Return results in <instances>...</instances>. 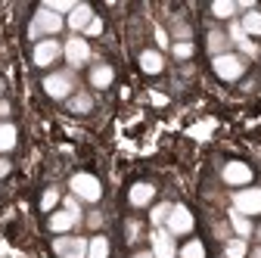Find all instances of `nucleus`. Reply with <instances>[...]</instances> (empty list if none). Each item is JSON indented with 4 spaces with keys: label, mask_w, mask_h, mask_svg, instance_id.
<instances>
[{
    "label": "nucleus",
    "mask_w": 261,
    "mask_h": 258,
    "mask_svg": "<svg viewBox=\"0 0 261 258\" xmlns=\"http://www.w3.org/2000/svg\"><path fill=\"white\" fill-rule=\"evenodd\" d=\"M87 258H109V240L103 234L87 240Z\"/></svg>",
    "instance_id": "412c9836"
},
{
    "label": "nucleus",
    "mask_w": 261,
    "mask_h": 258,
    "mask_svg": "<svg viewBox=\"0 0 261 258\" xmlns=\"http://www.w3.org/2000/svg\"><path fill=\"white\" fill-rule=\"evenodd\" d=\"M87 224H90V227L96 230V227H100V224H103V215H100V212H93V215H87Z\"/></svg>",
    "instance_id": "72a5a7b5"
},
{
    "label": "nucleus",
    "mask_w": 261,
    "mask_h": 258,
    "mask_svg": "<svg viewBox=\"0 0 261 258\" xmlns=\"http://www.w3.org/2000/svg\"><path fill=\"white\" fill-rule=\"evenodd\" d=\"M72 196H78V199H84V202H100L103 199V184L96 180L93 174H87V171H81V174H72Z\"/></svg>",
    "instance_id": "f03ea898"
},
{
    "label": "nucleus",
    "mask_w": 261,
    "mask_h": 258,
    "mask_svg": "<svg viewBox=\"0 0 261 258\" xmlns=\"http://www.w3.org/2000/svg\"><path fill=\"white\" fill-rule=\"evenodd\" d=\"M227 38H230V41H233V44H237L243 53H249V56H258V47L252 44V38H249L246 31L240 28V22H233V25H230V31H227Z\"/></svg>",
    "instance_id": "4468645a"
},
{
    "label": "nucleus",
    "mask_w": 261,
    "mask_h": 258,
    "mask_svg": "<svg viewBox=\"0 0 261 258\" xmlns=\"http://www.w3.org/2000/svg\"><path fill=\"white\" fill-rule=\"evenodd\" d=\"M84 35H87V38H96V35H103V19H100V16H93V19H90V25L84 28Z\"/></svg>",
    "instance_id": "2f4dec72"
},
{
    "label": "nucleus",
    "mask_w": 261,
    "mask_h": 258,
    "mask_svg": "<svg viewBox=\"0 0 261 258\" xmlns=\"http://www.w3.org/2000/svg\"><path fill=\"white\" fill-rule=\"evenodd\" d=\"M171 56H174V59H190V56H193V41H177V44H171Z\"/></svg>",
    "instance_id": "c85d7f7f"
},
{
    "label": "nucleus",
    "mask_w": 261,
    "mask_h": 258,
    "mask_svg": "<svg viewBox=\"0 0 261 258\" xmlns=\"http://www.w3.org/2000/svg\"><path fill=\"white\" fill-rule=\"evenodd\" d=\"M227 47H230V38L221 35V31H208V50H212V59L227 53Z\"/></svg>",
    "instance_id": "4be33fe9"
},
{
    "label": "nucleus",
    "mask_w": 261,
    "mask_h": 258,
    "mask_svg": "<svg viewBox=\"0 0 261 258\" xmlns=\"http://www.w3.org/2000/svg\"><path fill=\"white\" fill-rule=\"evenodd\" d=\"M112 78H115V72H112L109 66H93V69H90V84H93L96 90H106V87L112 84Z\"/></svg>",
    "instance_id": "a211bd4d"
},
{
    "label": "nucleus",
    "mask_w": 261,
    "mask_h": 258,
    "mask_svg": "<svg viewBox=\"0 0 261 258\" xmlns=\"http://www.w3.org/2000/svg\"><path fill=\"white\" fill-rule=\"evenodd\" d=\"M10 174V162H7V159H0V177H7Z\"/></svg>",
    "instance_id": "f704fd0d"
},
{
    "label": "nucleus",
    "mask_w": 261,
    "mask_h": 258,
    "mask_svg": "<svg viewBox=\"0 0 261 258\" xmlns=\"http://www.w3.org/2000/svg\"><path fill=\"white\" fill-rule=\"evenodd\" d=\"M221 180L230 184V187H237V190H243V187L252 184V168L246 162H227L224 171H221Z\"/></svg>",
    "instance_id": "9d476101"
},
{
    "label": "nucleus",
    "mask_w": 261,
    "mask_h": 258,
    "mask_svg": "<svg viewBox=\"0 0 261 258\" xmlns=\"http://www.w3.org/2000/svg\"><path fill=\"white\" fill-rule=\"evenodd\" d=\"M90 106H93V100H90L87 93H72V96H69V109H72V112H78V115L90 112Z\"/></svg>",
    "instance_id": "b1692460"
},
{
    "label": "nucleus",
    "mask_w": 261,
    "mask_h": 258,
    "mask_svg": "<svg viewBox=\"0 0 261 258\" xmlns=\"http://www.w3.org/2000/svg\"><path fill=\"white\" fill-rule=\"evenodd\" d=\"M53 252L59 258H87V240L84 237H56Z\"/></svg>",
    "instance_id": "1a4fd4ad"
},
{
    "label": "nucleus",
    "mask_w": 261,
    "mask_h": 258,
    "mask_svg": "<svg viewBox=\"0 0 261 258\" xmlns=\"http://www.w3.org/2000/svg\"><path fill=\"white\" fill-rule=\"evenodd\" d=\"M168 215H171V202H159V205L152 209V224H155V227H165Z\"/></svg>",
    "instance_id": "cd10ccee"
},
{
    "label": "nucleus",
    "mask_w": 261,
    "mask_h": 258,
    "mask_svg": "<svg viewBox=\"0 0 261 258\" xmlns=\"http://www.w3.org/2000/svg\"><path fill=\"white\" fill-rule=\"evenodd\" d=\"M255 237H258V240H261V227H255Z\"/></svg>",
    "instance_id": "4c0bfd02"
},
{
    "label": "nucleus",
    "mask_w": 261,
    "mask_h": 258,
    "mask_svg": "<svg viewBox=\"0 0 261 258\" xmlns=\"http://www.w3.org/2000/svg\"><path fill=\"white\" fill-rule=\"evenodd\" d=\"M59 56H62V44H59V41H53V38L38 41V44H35V53H31V59H35V66H38V69L53 66Z\"/></svg>",
    "instance_id": "6e6552de"
},
{
    "label": "nucleus",
    "mask_w": 261,
    "mask_h": 258,
    "mask_svg": "<svg viewBox=\"0 0 261 258\" xmlns=\"http://www.w3.org/2000/svg\"><path fill=\"white\" fill-rule=\"evenodd\" d=\"M240 28L246 31L249 38H261V13H258V10H249V13L240 19Z\"/></svg>",
    "instance_id": "6ab92c4d"
},
{
    "label": "nucleus",
    "mask_w": 261,
    "mask_h": 258,
    "mask_svg": "<svg viewBox=\"0 0 261 258\" xmlns=\"http://www.w3.org/2000/svg\"><path fill=\"white\" fill-rule=\"evenodd\" d=\"M237 13V4H230V0H215L212 4V16H218V19H230Z\"/></svg>",
    "instance_id": "bb28decb"
},
{
    "label": "nucleus",
    "mask_w": 261,
    "mask_h": 258,
    "mask_svg": "<svg viewBox=\"0 0 261 258\" xmlns=\"http://www.w3.org/2000/svg\"><path fill=\"white\" fill-rule=\"evenodd\" d=\"M90 19H93V10H90L87 4H78L69 16H65V25H69L72 31H84V28L90 25Z\"/></svg>",
    "instance_id": "ddd939ff"
},
{
    "label": "nucleus",
    "mask_w": 261,
    "mask_h": 258,
    "mask_svg": "<svg viewBox=\"0 0 261 258\" xmlns=\"http://www.w3.org/2000/svg\"><path fill=\"white\" fill-rule=\"evenodd\" d=\"M212 69H215V75H218L221 81H237V78L246 72V62H243L237 53H221V56L212 59Z\"/></svg>",
    "instance_id": "7ed1b4c3"
},
{
    "label": "nucleus",
    "mask_w": 261,
    "mask_h": 258,
    "mask_svg": "<svg viewBox=\"0 0 261 258\" xmlns=\"http://www.w3.org/2000/svg\"><path fill=\"white\" fill-rule=\"evenodd\" d=\"M252 258H261V246H258V249H255V252H252Z\"/></svg>",
    "instance_id": "e433bc0d"
},
{
    "label": "nucleus",
    "mask_w": 261,
    "mask_h": 258,
    "mask_svg": "<svg viewBox=\"0 0 261 258\" xmlns=\"http://www.w3.org/2000/svg\"><path fill=\"white\" fill-rule=\"evenodd\" d=\"M78 4H75V0H47V4H44V10H50V13H56V16H69L72 10H75Z\"/></svg>",
    "instance_id": "a878e982"
},
{
    "label": "nucleus",
    "mask_w": 261,
    "mask_h": 258,
    "mask_svg": "<svg viewBox=\"0 0 261 258\" xmlns=\"http://www.w3.org/2000/svg\"><path fill=\"white\" fill-rule=\"evenodd\" d=\"M19 140V131H16V124L10 121H0V152H10Z\"/></svg>",
    "instance_id": "aec40b11"
},
{
    "label": "nucleus",
    "mask_w": 261,
    "mask_h": 258,
    "mask_svg": "<svg viewBox=\"0 0 261 258\" xmlns=\"http://www.w3.org/2000/svg\"><path fill=\"white\" fill-rule=\"evenodd\" d=\"M140 69L146 75H159L162 69H165V56H162L159 50H143L140 53Z\"/></svg>",
    "instance_id": "2eb2a0df"
},
{
    "label": "nucleus",
    "mask_w": 261,
    "mask_h": 258,
    "mask_svg": "<svg viewBox=\"0 0 261 258\" xmlns=\"http://www.w3.org/2000/svg\"><path fill=\"white\" fill-rule=\"evenodd\" d=\"M134 258H152V252H134Z\"/></svg>",
    "instance_id": "c9c22d12"
},
{
    "label": "nucleus",
    "mask_w": 261,
    "mask_h": 258,
    "mask_svg": "<svg viewBox=\"0 0 261 258\" xmlns=\"http://www.w3.org/2000/svg\"><path fill=\"white\" fill-rule=\"evenodd\" d=\"M62 56H65V62H69L72 69H78V66H84V62L90 59V44L81 35H72L62 44Z\"/></svg>",
    "instance_id": "423d86ee"
},
{
    "label": "nucleus",
    "mask_w": 261,
    "mask_h": 258,
    "mask_svg": "<svg viewBox=\"0 0 261 258\" xmlns=\"http://www.w3.org/2000/svg\"><path fill=\"white\" fill-rule=\"evenodd\" d=\"M56 202H59V193H56V190H47L44 196H41V209H44V212H53Z\"/></svg>",
    "instance_id": "7c9ffc66"
},
{
    "label": "nucleus",
    "mask_w": 261,
    "mask_h": 258,
    "mask_svg": "<svg viewBox=\"0 0 261 258\" xmlns=\"http://www.w3.org/2000/svg\"><path fill=\"white\" fill-rule=\"evenodd\" d=\"M62 25H65L62 16H56V13H50V10L41 7V10L35 13V19H31V38H35V41L53 38L56 31H62Z\"/></svg>",
    "instance_id": "f257e3e1"
},
{
    "label": "nucleus",
    "mask_w": 261,
    "mask_h": 258,
    "mask_svg": "<svg viewBox=\"0 0 261 258\" xmlns=\"http://www.w3.org/2000/svg\"><path fill=\"white\" fill-rule=\"evenodd\" d=\"M155 41H159V47H171V44H168V31H165V28H155Z\"/></svg>",
    "instance_id": "473e14b6"
},
{
    "label": "nucleus",
    "mask_w": 261,
    "mask_h": 258,
    "mask_svg": "<svg viewBox=\"0 0 261 258\" xmlns=\"http://www.w3.org/2000/svg\"><path fill=\"white\" fill-rule=\"evenodd\" d=\"M177 258H205V246L199 240H190L184 249H177Z\"/></svg>",
    "instance_id": "393cba45"
},
{
    "label": "nucleus",
    "mask_w": 261,
    "mask_h": 258,
    "mask_svg": "<svg viewBox=\"0 0 261 258\" xmlns=\"http://www.w3.org/2000/svg\"><path fill=\"white\" fill-rule=\"evenodd\" d=\"M62 212H69L75 221H81V202H78V196H65L62 199Z\"/></svg>",
    "instance_id": "c756f323"
},
{
    "label": "nucleus",
    "mask_w": 261,
    "mask_h": 258,
    "mask_svg": "<svg viewBox=\"0 0 261 258\" xmlns=\"http://www.w3.org/2000/svg\"><path fill=\"white\" fill-rule=\"evenodd\" d=\"M165 230H168L171 237H187V234L193 230V215H190L187 205H171V215H168V221H165Z\"/></svg>",
    "instance_id": "0eeeda50"
},
{
    "label": "nucleus",
    "mask_w": 261,
    "mask_h": 258,
    "mask_svg": "<svg viewBox=\"0 0 261 258\" xmlns=\"http://www.w3.org/2000/svg\"><path fill=\"white\" fill-rule=\"evenodd\" d=\"M127 199H130V205H134V209H146V205L155 199V187H152V184H146V180H137L134 187H130Z\"/></svg>",
    "instance_id": "f8f14e48"
},
{
    "label": "nucleus",
    "mask_w": 261,
    "mask_h": 258,
    "mask_svg": "<svg viewBox=\"0 0 261 258\" xmlns=\"http://www.w3.org/2000/svg\"><path fill=\"white\" fill-rule=\"evenodd\" d=\"M230 227H233V234H237L240 240H249V237L255 234V227H252V221H249L246 215H240L237 209H230Z\"/></svg>",
    "instance_id": "f3484780"
},
{
    "label": "nucleus",
    "mask_w": 261,
    "mask_h": 258,
    "mask_svg": "<svg viewBox=\"0 0 261 258\" xmlns=\"http://www.w3.org/2000/svg\"><path fill=\"white\" fill-rule=\"evenodd\" d=\"M152 258H177V249H174V237L165 230V227H155L152 230Z\"/></svg>",
    "instance_id": "9b49d317"
},
{
    "label": "nucleus",
    "mask_w": 261,
    "mask_h": 258,
    "mask_svg": "<svg viewBox=\"0 0 261 258\" xmlns=\"http://www.w3.org/2000/svg\"><path fill=\"white\" fill-rule=\"evenodd\" d=\"M44 93L53 96V100H69L75 93V78L72 72H53L44 78Z\"/></svg>",
    "instance_id": "20e7f679"
},
{
    "label": "nucleus",
    "mask_w": 261,
    "mask_h": 258,
    "mask_svg": "<svg viewBox=\"0 0 261 258\" xmlns=\"http://www.w3.org/2000/svg\"><path fill=\"white\" fill-rule=\"evenodd\" d=\"M224 255H227V258H246V255H249V243H246V240H240V237L227 240Z\"/></svg>",
    "instance_id": "5701e85b"
},
{
    "label": "nucleus",
    "mask_w": 261,
    "mask_h": 258,
    "mask_svg": "<svg viewBox=\"0 0 261 258\" xmlns=\"http://www.w3.org/2000/svg\"><path fill=\"white\" fill-rule=\"evenodd\" d=\"M75 224H78V221H75L69 212H53V215H50V230H53L56 237H69V230L75 227Z\"/></svg>",
    "instance_id": "dca6fc26"
},
{
    "label": "nucleus",
    "mask_w": 261,
    "mask_h": 258,
    "mask_svg": "<svg viewBox=\"0 0 261 258\" xmlns=\"http://www.w3.org/2000/svg\"><path fill=\"white\" fill-rule=\"evenodd\" d=\"M233 209H237L240 215H246V218L261 215V190H258V187H243V190H237V193H233Z\"/></svg>",
    "instance_id": "39448f33"
}]
</instances>
